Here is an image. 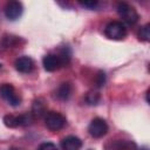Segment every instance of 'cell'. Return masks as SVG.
Wrapping results in <instances>:
<instances>
[{
	"label": "cell",
	"instance_id": "6da1fadb",
	"mask_svg": "<svg viewBox=\"0 0 150 150\" xmlns=\"http://www.w3.org/2000/svg\"><path fill=\"white\" fill-rule=\"evenodd\" d=\"M117 13L123 19V21L129 23V25H135L139 19L137 11L131 5H129L127 2L117 4Z\"/></svg>",
	"mask_w": 150,
	"mask_h": 150
},
{
	"label": "cell",
	"instance_id": "7a4b0ae2",
	"mask_svg": "<svg viewBox=\"0 0 150 150\" xmlns=\"http://www.w3.org/2000/svg\"><path fill=\"white\" fill-rule=\"evenodd\" d=\"M45 124L50 131H59L66 125V117L57 111H49L45 115Z\"/></svg>",
	"mask_w": 150,
	"mask_h": 150
},
{
	"label": "cell",
	"instance_id": "3957f363",
	"mask_svg": "<svg viewBox=\"0 0 150 150\" xmlns=\"http://www.w3.org/2000/svg\"><path fill=\"white\" fill-rule=\"evenodd\" d=\"M104 33L111 40H123L127 36V28L120 21H111L105 26Z\"/></svg>",
	"mask_w": 150,
	"mask_h": 150
},
{
	"label": "cell",
	"instance_id": "277c9868",
	"mask_svg": "<svg viewBox=\"0 0 150 150\" xmlns=\"http://www.w3.org/2000/svg\"><path fill=\"white\" fill-rule=\"evenodd\" d=\"M0 96L12 107H18L21 103V98L15 88L9 83H2L0 86Z\"/></svg>",
	"mask_w": 150,
	"mask_h": 150
},
{
	"label": "cell",
	"instance_id": "5b68a950",
	"mask_svg": "<svg viewBox=\"0 0 150 150\" xmlns=\"http://www.w3.org/2000/svg\"><path fill=\"white\" fill-rule=\"evenodd\" d=\"M88 131H89V135L93 136L94 138L103 137L108 132V124L103 118L96 117L90 122L88 127Z\"/></svg>",
	"mask_w": 150,
	"mask_h": 150
},
{
	"label": "cell",
	"instance_id": "8992f818",
	"mask_svg": "<svg viewBox=\"0 0 150 150\" xmlns=\"http://www.w3.org/2000/svg\"><path fill=\"white\" fill-rule=\"evenodd\" d=\"M22 11H23V7L21 5V2L19 1H9L6 7H5V15L8 20L11 21H14L16 19H19L22 14Z\"/></svg>",
	"mask_w": 150,
	"mask_h": 150
},
{
	"label": "cell",
	"instance_id": "52a82bcc",
	"mask_svg": "<svg viewBox=\"0 0 150 150\" xmlns=\"http://www.w3.org/2000/svg\"><path fill=\"white\" fill-rule=\"evenodd\" d=\"M43 67L47 71H55L63 67V63L57 54H47L42 60Z\"/></svg>",
	"mask_w": 150,
	"mask_h": 150
},
{
	"label": "cell",
	"instance_id": "ba28073f",
	"mask_svg": "<svg viewBox=\"0 0 150 150\" xmlns=\"http://www.w3.org/2000/svg\"><path fill=\"white\" fill-rule=\"evenodd\" d=\"M15 69L20 73H30L34 68V62L28 56H21L15 60Z\"/></svg>",
	"mask_w": 150,
	"mask_h": 150
},
{
	"label": "cell",
	"instance_id": "9c48e42d",
	"mask_svg": "<svg viewBox=\"0 0 150 150\" xmlns=\"http://www.w3.org/2000/svg\"><path fill=\"white\" fill-rule=\"evenodd\" d=\"M82 146V141L76 136H67L61 141L62 150H80Z\"/></svg>",
	"mask_w": 150,
	"mask_h": 150
},
{
	"label": "cell",
	"instance_id": "30bf717a",
	"mask_svg": "<svg viewBox=\"0 0 150 150\" xmlns=\"http://www.w3.org/2000/svg\"><path fill=\"white\" fill-rule=\"evenodd\" d=\"M71 95V86L70 83L68 82H64V83H61L57 89L55 90V97L60 101H66L70 97Z\"/></svg>",
	"mask_w": 150,
	"mask_h": 150
},
{
	"label": "cell",
	"instance_id": "8fae6325",
	"mask_svg": "<svg viewBox=\"0 0 150 150\" xmlns=\"http://www.w3.org/2000/svg\"><path fill=\"white\" fill-rule=\"evenodd\" d=\"M32 115L34 118H40L41 116L46 115V105L45 102L41 98H38L33 103V109H32Z\"/></svg>",
	"mask_w": 150,
	"mask_h": 150
},
{
	"label": "cell",
	"instance_id": "7c38bea8",
	"mask_svg": "<svg viewBox=\"0 0 150 150\" xmlns=\"http://www.w3.org/2000/svg\"><path fill=\"white\" fill-rule=\"evenodd\" d=\"M138 38L142 41L148 42L150 40V25H144L143 27H141V29L138 30Z\"/></svg>",
	"mask_w": 150,
	"mask_h": 150
},
{
	"label": "cell",
	"instance_id": "4fadbf2b",
	"mask_svg": "<svg viewBox=\"0 0 150 150\" xmlns=\"http://www.w3.org/2000/svg\"><path fill=\"white\" fill-rule=\"evenodd\" d=\"M4 123H5L6 127L16 128V127H19L18 116H14V115H6V116L4 117Z\"/></svg>",
	"mask_w": 150,
	"mask_h": 150
},
{
	"label": "cell",
	"instance_id": "5bb4252c",
	"mask_svg": "<svg viewBox=\"0 0 150 150\" xmlns=\"http://www.w3.org/2000/svg\"><path fill=\"white\" fill-rule=\"evenodd\" d=\"M100 98H101V96H100V94L98 93H89L88 95H87V97H86V100H87V102L89 103V104H97L98 102H100Z\"/></svg>",
	"mask_w": 150,
	"mask_h": 150
},
{
	"label": "cell",
	"instance_id": "9a60e30c",
	"mask_svg": "<svg viewBox=\"0 0 150 150\" xmlns=\"http://www.w3.org/2000/svg\"><path fill=\"white\" fill-rule=\"evenodd\" d=\"M38 150H57V148H56V145H55L54 143H52V142H45V143H42V144L39 146Z\"/></svg>",
	"mask_w": 150,
	"mask_h": 150
},
{
	"label": "cell",
	"instance_id": "2e32d148",
	"mask_svg": "<svg viewBox=\"0 0 150 150\" xmlns=\"http://www.w3.org/2000/svg\"><path fill=\"white\" fill-rule=\"evenodd\" d=\"M104 82H105V75L103 71H100L96 76V86L102 87V86H104Z\"/></svg>",
	"mask_w": 150,
	"mask_h": 150
},
{
	"label": "cell",
	"instance_id": "e0dca14e",
	"mask_svg": "<svg viewBox=\"0 0 150 150\" xmlns=\"http://www.w3.org/2000/svg\"><path fill=\"white\" fill-rule=\"evenodd\" d=\"M80 4H81L83 7H87V8H89V9H94V8H96V7L98 6V2L95 1V0H93V1H81Z\"/></svg>",
	"mask_w": 150,
	"mask_h": 150
},
{
	"label": "cell",
	"instance_id": "ac0fdd59",
	"mask_svg": "<svg viewBox=\"0 0 150 150\" xmlns=\"http://www.w3.org/2000/svg\"><path fill=\"white\" fill-rule=\"evenodd\" d=\"M0 68H1V64H0Z\"/></svg>",
	"mask_w": 150,
	"mask_h": 150
}]
</instances>
